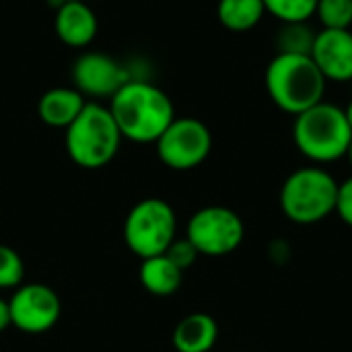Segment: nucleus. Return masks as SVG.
<instances>
[{"instance_id": "obj_4", "label": "nucleus", "mask_w": 352, "mask_h": 352, "mask_svg": "<svg viewBox=\"0 0 352 352\" xmlns=\"http://www.w3.org/2000/svg\"><path fill=\"white\" fill-rule=\"evenodd\" d=\"M338 186L320 165L295 169L280 188V210L295 225H318L336 212Z\"/></svg>"}, {"instance_id": "obj_13", "label": "nucleus", "mask_w": 352, "mask_h": 352, "mask_svg": "<svg viewBox=\"0 0 352 352\" xmlns=\"http://www.w3.org/2000/svg\"><path fill=\"white\" fill-rule=\"evenodd\" d=\"M85 105H87L85 95L78 89L54 87L41 95V99L37 103V113L43 124H47L52 128L66 130L78 118V113L82 111Z\"/></svg>"}, {"instance_id": "obj_21", "label": "nucleus", "mask_w": 352, "mask_h": 352, "mask_svg": "<svg viewBox=\"0 0 352 352\" xmlns=\"http://www.w3.org/2000/svg\"><path fill=\"white\" fill-rule=\"evenodd\" d=\"M165 256L184 272V270H188V268L194 266V262L198 260L200 254H198V250L194 248V243H192L188 237H184V239H173V243L167 248Z\"/></svg>"}, {"instance_id": "obj_7", "label": "nucleus", "mask_w": 352, "mask_h": 352, "mask_svg": "<svg viewBox=\"0 0 352 352\" xmlns=\"http://www.w3.org/2000/svg\"><path fill=\"white\" fill-rule=\"evenodd\" d=\"M186 237L200 256L221 258L233 254L245 237L241 217L227 206H204L188 221Z\"/></svg>"}, {"instance_id": "obj_6", "label": "nucleus", "mask_w": 352, "mask_h": 352, "mask_svg": "<svg viewBox=\"0 0 352 352\" xmlns=\"http://www.w3.org/2000/svg\"><path fill=\"white\" fill-rule=\"evenodd\" d=\"M177 233V217L169 202L146 198L132 206L124 223V241L132 254L146 260L161 256L173 243Z\"/></svg>"}, {"instance_id": "obj_19", "label": "nucleus", "mask_w": 352, "mask_h": 352, "mask_svg": "<svg viewBox=\"0 0 352 352\" xmlns=\"http://www.w3.org/2000/svg\"><path fill=\"white\" fill-rule=\"evenodd\" d=\"M316 16L322 29H351L352 0H318Z\"/></svg>"}, {"instance_id": "obj_26", "label": "nucleus", "mask_w": 352, "mask_h": 352, "mask_svg": "<svg viewBox=\"0 0 352 352\" xmlns=\"http://www.w3.org/2000/svg\"><path fill=\"white\" fill-rule=\"evenodd\" d=\"M62 2H70V0H58V4H62Z\"/></svg>"}, {"instance_id": "obj_18", "label": "nucleus", "mask_w": 352, "mask_h": 352, "mask_svg": "<svg viewBox=\"0 0 352 352\" xmlns=\"http://www.w3.org/2000/svg\"><path fill=\"white\" fill-rule=\"evenodd\" d=\"M264 6L280 23H305L316 14L318 0H264Z\"/></svg>"}, {"instance_id": "obj_3", "label": "nucleus", "mask_w": 352, "mask_h": 352, "mask_svg": "<svg viewBox=\"0 0 352 352\" xmlns=\"http://www.w3.org/2000/svg\"><path fill=\"white\" fill-rule=\"evenodd\" d=\"M293 140L303 157L318 165L334 163L346 157L352 130L344 109L322 101L307 111L295 116Z\"/></svg>"}, {"instance_id": "obj_12", "label": "nucleus", "mask_w": 352, "mask_h": 352, "mask_svg": "<svg viewBox=\"0 0 352 352\" xmlns=\"http://www.w3.org/2000/svg\"><path fill=\"white\" fill-rule=\"evenodd\" d=\"M97 16L85 0H70L58 4L56 33L72 47H87L97 35Z\"/></svg>"}, {"instance_id": "obj_22", "label": "nucleus", "mask_w": 352, "mask_h": 352, "mask_svg": "<svg viewBox=\"0 0 352 352\" xmlns=\"http://www.w3.org/2000/svg\"><path fill=\"white\" fill-rule=\"evenodd\" d=\"M336 212L342 219L344 225L352 227V177L344 179L338 186V202H336Z\"/></svg>"}, {"instance_id": "obj_2", "label": "nucleus", "mask_w": 352, "mask_h": 352, "mask_svg": "<svg viewBox=\"0 0 352 352\" xmlns=\"http://www.w3.org/2000/svg\"><path fill=\"white\" fill-rule=\"evenodd\" d=\"M264 82L272 103L291 116L322 103L328 85L311 56L303 54H276L266 66Z\"/></svg>"}, {"instance_id": "obj_16", "label": "nucleus", "mask_w": 352, "mask_h": 352, "mask_svg": "<svg viewBox=\"0 0 352 352\" xmlns=\"http://www.w3.org/2000/svg\"><path fill=\"white\" fill-rule=\"evenodd\" d=\"M266 14L264 0H219L217 16L223 27L235 33H243L262 23Z\"/></svg>"}, {"instance_id": "obj_25", "label": "nucleus", "mask_w": 352, "mask_h": 352, "mask_svg": "<svg viewBox=\"0 0 352 352\" xmlns=\"http://www.w3.org/2000/svg\"><path fill=\"white\" fill-rule=\"evenodd\" d=\"M346 159H349V163H351V167H352V140H351V144H349V151H346Z\"/></svg>"}, {"instance_id": "obj_9", "label": "nucleus", "mask_w": 352, "mask_h": 352, "mask_svg": "<svg viewBox=\"0 0 352 352\" xmlns=\"http://www.w3.org/2000/svg\"><path fill=\"white\" fill-rule=\"evenodd\" d=\"M10 326L25 334H43L52 330L62 314L60 297L56 291L41 283L23 285L8 301Z\"/></svg>"}, {"instance_id": "obj_10", "label": "nucleus", "mask_w": 352, "mask_h": 352, "mask_svg": "<svg viewBox=\"0 0 352 352\" xmlns=\"http://www.w3.org/2000/svg\"><path fill=\"white\" fill-rule=\"evenodd\" d=\"M74 89L91 97H113L128 80V68L101 52H87L72 66Z\"/></svg>"}, {"instance_id": "obj_11", "label": "nucleus", "mask_w": 352, "mask_h": 352, "mask_svg": "<svg viewBox=\"0 0 352 352\" xmlns=\"http://www.w3.org/2000/svg\"><path fill=\"white\" fill-rule=\"evenodd\" d=\"M311 60L330 82L352 80V31L322 29L311 47Z\"/></svg>"}, {"instance_id": "obj_20", "label": "nucleus", "mask_w": 352, "mask_h": 352, "mask_svg": "<svg viewBox=\"0 0 352 352\" xmlns=\"http://www.w3.org/2000/svg\"><path fill=\"white\" fill-rule=\"evenodd\" d=\"M25 276V264L16 250L0 245V289L21 287Z\"/></svg>"}, {"instance_id": "obj_5", "label": "nucleus", "mask_w": 352, "mask_h": 352, "mask_svg": "<svg viewBox=\"0 0 352 352\" xmlns=\"http://www.w3.org/2000/svg\"><path fill=\"white\" fill-rule=\"evenodd\" d=\"M122 132L109 111L99 103H87L66 128V151L85 169H99L113 161L122 144Z\"/></svg>"}, {"instance_id": "obj_1", "label": "nucleus", "mask_w": 352, "mask_h": 352, "mask_svg": "<svg viewBox=\"0 0 352 352\" xmlns=\"http://www.w3.org/2000/svg\"><path fill=\"white\" fill-rule=\"evenodd\" d=\"M109 111L122 132L132 142H157L175 120L169 95L148 80H128L109 103Z\"/></svg>"}, {"instance_id": "obj_8", "label": "nucleus", "mask_w": 352, "mask_h": 352, "mask_svg": "<svg viewBox=\"0 0 352 352\" xmlns=\"http://www.w3.org/2000/svg\"><path fill=\"white\" fill-rule=\"evenodd\" d=\"M155 144L163 165L175 171H188L208 159L212 134L208 126L196 118H175Z\"/></svg>"}, {"instance_id": "obj_15", "label": "nucleus", "mask_w": 352, "mask_h": 352, "mask_svg": "<svg viewBox=\"0 0 352 352\" xmlns=\"http://www.w3.org/2000/svg\"><path fill=\"white\" fill-rule=\"evenodd\" d=\"M184 272L165 256H153L140 264V285L157 297H169L179 291Z\"/></svg>"}, {"instance_id": "obj_14", "label": "nucleus", "mask_w": 352, "mask_h": 352, "mask_svg": "<svg viewBox=\"0 0 352 352\" xmlns=\"http://www.w3.org/2000/svg\"><path fill=\"white\" fill-rule=\"evenodd\" d=\"M219 338V326L208 314H190L173 330L177 352H210Z\"/></svg>"}, {"instance_id": "obj_17", "label": "nucleus", "mask_w": 352, "mask_h": 352, "mask_svg": "<svg viewBox=\"0 0 352 352\" xmlns=\"http://www.w3.org/2000/svg\"><path fill=\"white\" fill-rule=\"evenodd\" d=\"M318 31L311 29V25L305 23H283L276 35V47L278 54H303L309 56Z\"/></svg>"}, {"instance_id": "obj_23", "label": "nucleus", "mask_w": 352, "mask_h": 352, "mask_svg": "<svg viewBox=\"0 0 352 352\" xmlns=\"http://www.w3.org/2000/svg\"><path fill=\"white\" fill-rule=\"evenodd\" d=\"M10 326V309H8V301L0 299V332H4Z\"/></svg>"}, {"instance_id": "obj_24", "label": "nucleus", "mask_w": 352, "mask_h": 352, "mask_svg": "<svg viewBox=\"0 0 352 352\" xmlns=\"http://www.w3.org/2000/svg\"><path fill=\"white\" fill-rule=\"evenodd\" d=\"M344 116H346V120H349V126H351V130H352V99L349 101V105L344 107Z\"/></svg>"}]
</instances>
